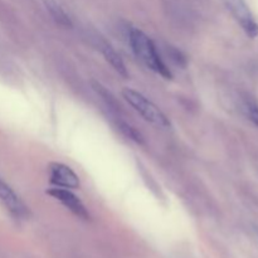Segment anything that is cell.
Instances as JSON below:
<instances>
[{"mask_svg":"<svg viewBox=\"0 0 258 258\" xmlns=\"http://www.w3.org/2000/svg\"><path fill=\"white\" fill-rule=\"evenodd\" d=\"M223 2L234 19L243 28L247 35L251 38L258 37V23L254 20L246 2L244 0H223Z\"/></svg>","mask_w":258,"mask_h":258,"instance_id":"3","label":"cell"},{"mask_svg":"<svg viewBox=\"0 0 258 258\" xmlns=\"http://www.w3.org/2000/svg\"><path fill=\"white\" fill-rule=\"evenodd\" d=\"M0 202L17 218H25L29 214L27 206L23 203L19 196L2 179H0Z\"/></svg>","mask_w":258,"mask_h":258,"instance_id":"6","label":"cell"},{"mask_svg":"<svg viewBox=\"0 0 258 258\" xmlns=\"http://www.w3.org/2000/svg\"><path fill=\"white\" fill-rule=\"evenodd\" d=\"M98 47H100V50L102 52L105 59L107 60L111 66H112L113 70H115L118 75L122 76L123 78H127L128 77L127 68H126L125 63H123L122 58H121L120 54H118V53L113 49L112 45L108 44V43L103 42L102 40V42H100Z\"/></svg>","mask_w":258,"mask_h":258,"instance_id":"7","label":"cell"},{"mask_svg":"<svg viewBox=\"0 0 258 258\" xmlns=\"http://www.w3.org/2000/svg\"><path fill=\"white\" fill-rule=\"evenodd\" d=\"M122 96L123 98L127 101L128 105H130L136 112L140 113L148 122L153 123V125L161 128H169L171 126L170 120L168 118V116H166L155 103L151 102L149 98H146L145 96L141 95L140 92H138V91L135 90H131V88H125V90L122 91Z\"/></svg>","mask_w":258,"mask_h":258,"instance_id":"2","label":"cell"},{"mask_svg":"<svg viewBox=\"0 0 258 258\" xmlns=\"http://www.w3.org/2000/svg\"><path fill=\"white\" fill-rule=\"evenodd\" d=\"M242 110H243L244 115L254 123V125L258 126V102L254 100L251 96H244L242 98Z\"/></svg>","mask_w":258,"mask_h":258,"instance_id":"9","label":"cell"},{"mask_svg":"<svg viewBox=\"0 0 258 258\" xmlns=\"http://www.w3.org/2000/svg\"><path fill=\"white\" fill-rule=\"evenodd\" d=\"M45 7H47L48 12L50 13L53 19L62 27H72V20H71L70 15L66 13V10L58 4L54 0H47L45 2Z\"/></svg>","mask_w":258,"mask_h":258,"instance_id":"8","label":"cell"},{"mask_svg":"<svg viewBox=\"0 0 258 258\" xmlns=\"http://www.w3.org/2000/svg\"><path fill=\"white\" fill-rule=\"evenodd\" d=\"M50 183L58 188L77 189L80 186V178L70 168L60 163H52L49 166Z\"/></svg>","mask_w":258,"mask_h":258,"instance_id":"5","label":"cell"},{"mask_svg":"<svg viewBox=\"0 0 258 258\" xmlns=\"http://www.w3.org/2000/svg\"><path fill=\"white\" fill-rule=\"evenodd\" d=\"M128 42L133 48V52L146 67L150 68L154 72L159 73L163 77L171 78L170 70L165 64V62L161 59L153 40L143 30L138 29V28H131L130 32H128Z\"/></svg>","mask_w":258,"mask_h":258,"instance_id":"1","label":"cell"},{"mask_svg":"<svg viewBox=\"0 0 258 258\" xmlns=\"http://www.w3.org/2000/svg\"><path fill=\"white\" fill-rule=\"evenodd\" d=\"M48 196L53 197L54 199H57L58 202L63 204L66 208L70 209L75 216L80 217V218L88 221L90 219V213H88L87 208L85 207V204L80 201L78 197H76L72 191L67 190L64 188H52L47 190Z\"/></svg>","mask_w":258,"mask_h":258,"instance_id":"4","label":"cell"}]
</instances>
